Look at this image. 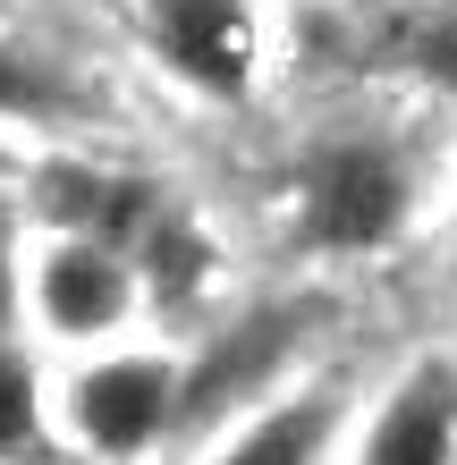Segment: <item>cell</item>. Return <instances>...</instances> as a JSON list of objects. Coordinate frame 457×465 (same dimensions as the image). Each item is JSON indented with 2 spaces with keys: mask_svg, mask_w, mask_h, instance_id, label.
Wrapping results in <instances>:
<instances>
[{
  "mask_svg": "<svg viewBox=\"0 0 457 465\" xmlns=\"http://www.w3.org/2000/svg\"><path fill=\"white\" fill-rule=\"evenodd\" d=\"M457 195V111L423 94H339L297 119L272 178L280 245L297 271H373L423 254Z\"/></svg>",
  "mask_w": 457,
  "mask_h": 465,
  "instance_id": "6da1fadb",
  "label": "cell"
},
{
  "mask_svg": "<svg viewBox=\"0 0 457 465\" xmlns=\"http://www.w3.org/2000/svg\"><path fill=\"white\" fill-rule=\"evenodd\" d=\"M186 415H195V355L161 331L43 372V431L68 465H178Z\"/></svg>",
  "mask_w": 457,
  "mask_h": 465,
  "instance_id": "7a4b0ae2",
  "label": "cell"
},
{
  "mask_svg": "<svg viewBox=\"0 0 457 465\" xmlns=\"http://www.w3.org/2000/svg\"><path fill=\"white\" fill-rule=\"evenodd\" d=\"M153 313H161L153 280L127 245L35 212V237H25V347L35 355H51V364L102 355L119 339H144Z\"/></svg>",
  "mask_w": 457,
  "mask_h": 465,
  "instance_id": "3957f363",
  "label": "cell"
},
{
  "mask_svg": "<svg viewBox=\"0 0 457 465\" xmlns=\"http://www.w3.org/2000/svg\"><path fill=\"white\" fill-rule=\"evenodd\" d=\"M339 465H457V339H415L364 372Z\"/></svg>",
  "mask_w": 457,
  "mask_h": 465,
  "instance_id": "277c9868",
  "label": "cell"
},
{
  "mask_svg": "<svg viewBox=\"0 0 457 465\" xmlns=\"http://www.w3.org/2000/svg\"><path fill=\"white\" fill-rule=\"evenodd\" d=\"M356 398H364V372L347 364V355H331L322 372L288 381L280 398L212 423L178 465H339L347 457V423H356Z\"/></svg>",
  "mask_w": 457,
  "mask_h": 465,
  "instance_id": "5b68a950",
  "label": "cell"
},
{
  "mask_svg": "<svg viewBox=\"0 0 457 465\" xmlns=\"http://www.w3.org/2000/svg\"><path fill=\"white\" fill-rule=\"evenodd\" d=\"M153 51L212 102H246L272 51V0H136Z\"/></svg>",
  "mask_w": 457,
  "mask_h": 465,
  "instance_id": "8992f818",
  "label": "cell"
},
{
  "mask_svg": "<svg viewBox=\"0 0 457 465\" xmlns=\"http://www.w3.org/2000/svg\"><path fill=\"white\" fill-rule=\"evenodd\" d=\"M94 119H102V102L68 60L0 35V135H85Z\"/></svg>",
  "mask_w": 457,
  "mask_h": 465,
  "instance_id": "52a82bcc",
  "label": "cell"
},
{
  "mask_svg": "<svg viewBox=\"0 0 457 465\" xmlns=\"http://www.w3.org/2000/svg\"><path fill=\"white\" fill-rule=\"evenodd\" d=\"M25 237H35V203L0 195V355L25 347Z\"/></svg>",
  "mask_w": 457,
  "mask_h": 465,
  "instance_id": "ba28073f",
  "label": "cell"
},
{
  "mask_svg": "<svg viewBox=\"0 0 457 465\" xmlns=\"http://www.w3.org/2000/svg\"><path fill=\"white\" fill-rule=\"evenodd\" d=\"M423 262H432V296L457 313V195H449V212H441V229L423 237Z\"/></svg>",
  "mask_w": 457,
  "mask_h": 465,
  "instance_id": "9c48e42d",
  "label": "cell"
},
{
  "mask_svg": "<svg viewBox=\"0 0 457 465\" xmlns=\"http://www.w3.org/2000/svg\"><path fill=\"white\" fill-rule=\"evenodd\" d=\"M313 17H339V25H390L398 9H415V0H297Z\"/></svg>",
  "mask_w": 457,
  "mask_h": 465,
  "instance_id": "30bf717a",
  "label": "cell"
}]
</instances>
